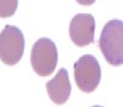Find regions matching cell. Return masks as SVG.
Returning <instances> with one entry per match:
<instances>
[{
  "label": "cell",
  "instance_id": "5",
  "mask_svg": "<svg viewBox=\"0 0 123 107\" xmlns=\"http://www.w3.org/2000/svg\"><path fill=\"white\" fill-rule=\"evenodd\" d=\"M96 22L88 13H78L73 17L69 25V36L78 46H86L94 42Z\"/></svg>",
  "mask_w": 123,
  "mask_h": 107
},
{
  "label": "cell",
  "instance_id": "6",
  "mask_svg": "<svg viewBox=\"0 0 123 107\" xmlns=\"http://www.w3.org/2000/svg\"><path fill=\"white\" fill-rule=\"evenodd\" d=\"M47 92L50 98V100L56 105L65 104L69 95H71V82H69V75L66 69H60L59 73L54 76L53 80L47 82Z\"/></svg>",
  "mask_w": 123,
  "mask_h": 107
},
{
  "label": "cell",
  "instance_id": "9",
  "mask_svg": "<svg viewBox=\"0 0 123 107\" xmlns=\"http://www.w3.org/2000/svg\"><path fill=\"white\" fill-rule=\"evenodd\" d=\"M92 107H103V106H99V105H96V106H92Z\"/></svg>",
  "mask_w": 123,
  "mask_h": 107
},
{
  "label": "cell",
  "instance_id": "2",
  "mask_svg": "<svg viewBox=\"0 0 123 107\" xmlns=\"http://www.w3.org/2000/svg\"><path fill=\"white\" fill-rule=\"evenodd\" d=\"M57 64V49L49 38H40L31 50V66L40 76H48Z\"/></svg>",
  "mask_w": 123,
  "mask_h": 107
},
{
  "label": "cell",
  "instance_id": "7",
  "mask_svg": "<svg viewBox=\"0 0 123 107\" xmlns=\"http://www.w3.org/2000/svg\"><path fill=\"white\" fill-rule=\"evenodd\" d=\"M18 6V0H0V17L8 18L14 14Z\"/></svg>",
  "mask_w": 123,
  "mask_h": 107
},
{
  "label": "cell",
  "instance_id": "8",
  "mask_svg": "<svg viewBox=\"0 0 123 107\" xmlns=\"http://www.w3.org/2000/svg\"><path fill=\"white\" fill-rule=\"evenodd\" d=\"M94 1H96V0H77V2H78V4H80V5H85V6H87V5H92Z\"/></svg>",
  "mask_w": 123,
  "mask_h": 107
},
{
  "label": "cell",
  "instance_id": "3",
  "mask_svg": "<svg viewBox=\"0 0 123 107\" xmlns=\"http://www.w3.org/2000/svg\"><path fill=\"white\" fill-rule=\"evenodd\" d=\"M23 32L13 25H6L0 34V60L7 64H17L24 52Z\"/></svg>",
  "mask_w": 123,
  "mask_h": 107
},
{
  "label": "cell",
  "instance_id": "4",
  "mask_svg": "<svg viewBox=\"0 0 123 107\" xmlns=\"http://www.w3.org/2000/svg\"><path fill=\"white\" fill-rule=\"evenodd\" d=\"M100 66L92 55H84L74 64V79L78 88L85 92H93L100 82Z\"/></svg>",
  "mask_w": 123,
  "mask_h": 107
},
{
  "label": "cell",
  "instance_id": "1",
  "mask_svg": "<svg viewBox=\"0 0 123 107\" xmlns=\"http://www.w3.org/2000/svg\"><path fill=\"white\" fill-rule=\"evenodd\" d=\"M99 49L111 66L123 64V22L112 19L105 24L99 38Z\"/></svg>",
  "mask_w": 123,
  "mask_h": 107
}]
</instances>
